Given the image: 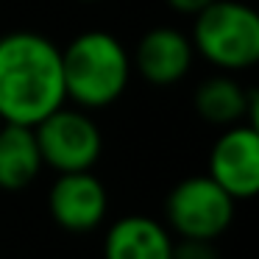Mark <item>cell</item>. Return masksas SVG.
I'll use <instances>...</instances> for the list:
<instances>
[{
	"instance_id": "1",
	"label": "cell",
	"mask_w": 259,
	"mask_h": 259,
	"mask_svg": "<svg viewBox=\"0 0 259 259\" xmlns=\"http://www.w3.org/2000/svg\"><path fill=\"white\" fill-rule=\"evenodd\" d=\"M64 101L62 48L36 31L0 36V120L34 128Z\"/></svg>"
},
{
	"instance_id": "2",
	"label": "cell",
	"mask_w": 259,
	"mask_h": 259,
	"mask_svg": "<svg viewBox=\"0 0 259 259\" xmlns=\"http://www.w3.org/2000/svg\"><path fill=\"white\" fill-rule=\"evenodd\" d=\"M131 53L109 31H84L62 48L64 95L78 109H106L131 81Z\"/></svg>"
},
{
	"instance_id": "3",
	"label": "cell",
	"mask_w": 259,
	"mask_h": 259,
	"mask_svg": "<svg viewBox=\"0 0 259 259\" xmlns=\"http://www.w3.org/2000/svg\"><path fill=\"white\" fill-rule=\"evenodd\" d=\"M190 42L223 73L251 70L259 62V14L240 0H212L195 14Z\"/></svg>"
},
{
	"instance_id": "4",
	"label": "cell",
	"mask_w": 259,
	"mask_h": 259,
	"mask_svg": "<svg viewBox=\"0 0 259 259\" xmlns=\"http://www.w3.org/2000/svg\"><path fill=\"white\" fill-rule=\"evenodd\" d=\"M237 201L206 173L181 179L164 198V226L181 240L214 242L234 220Z\"/></svg>"
},
{
	"instance_id": "5",
	"label": "cell",
	"mask_w": 259,
	"mask_h": 259,
	"mask_svg": "<svg viewBox=\"0 0 259 259\" xmlns=\"http://www.w3.org/2000/svg\"><path fill=\"white\" fill-rule=\"evenodd\" d=\"M42 164L56 173L92 170L103 151V134L87 109L59 106L34 125Z\"/></svg>"
},
{
	"instance_id": "6",
	"label": "cell",
	"mask_w": 259,
	"mask_h": 259,
	"mask_svg": "<svg viewBox=\"0 0 259 259\" xmlns=\"http://www.w3.org/2000/svg\"><path fill=\"white\" fill-rule=\"evenodd\" d=\"M206 176L234 201H248L259 192V128L237 123L223 128L209 151Z\"/></svg>"
},
{
	"instance_id": "7",
	"label": "cell",
	"mask_w": 259,
	"mask_h": 259,
	"mask_svg": "<svg viewBox=\"0 0 259 259\" xmlns=\"http://www.w3.org/2000/svg\"><path fill=\"white\" fill-rule=\"evenodd\" d=\"M48 212L59 229L90 234L106 220L109 192L92 170L59 173L48 190Z\"/></svg>"
},
{
	"instance_id": "8",
	"label": "cell",
	"mask_w": 259,
	"mask_h": 259,
	"mask_svg": "<svg viewBox=\"0 0 259 259\" xmlns=\"http://www.w3.org/2000/svg\"><path fill=\"white\" fill-rule=\"evenodd\" d=\"M195 48L190 36L179 28L159 25L140 36L134 53H131V67L153 87H173L190 73Z\"/></svg>"
},
{
	"instance_id": "9",
	"label": "cell",
	"mask_w": 259,
	"mask_h": 259,
	"mask_svg": "<svg viewBox=\"0 0 259 259\" xmlns=\"http://www.w3.org/2000/svg\"><path fill=\"white\" fill-rule=\"evenodd\" d=\"M195 112L209 125L229 128L237 123H248L259 128V95L253 87H242L231 73H218L201 81L195 90Z\"/></svg>"
},
{
	"instance_id": "10",
	"label": "cell",
	"mask_w": 259,
	"mask_h": 259,
	"mask_svg": "<svg viewBox=\"0 0 259 259\" xmlns=\"http://www.w3.org/2000/svg\"><path fill=\"white\" fill-rule=\"evenodd\" d=\"M173 234L162 220L125 214L103 237V259H173Z\"/></svg>"
},
{
	"instance_id": "11",
	"label": "cell",
	"mask_w": 259,
	"mask_h": 259,
	"mask_svg": "<svg viewBox=\"0 0 259 259\" xmlns=\"http://www.w3.org/2000/svg\"><path fill=\"white\" fill-rule=\"evenodd\" d=\"M39 145L31 125L3 123L0 125V190L20 192L42 173Z\"/></svg>"
},
{
	"instance_id": "12",
	"label": "cell",
	"mask_w": 259,
	"mask_h": 259,
	"mask_svg": "<svg viewBox=\"0 0 259 259\" xmlns=\"http://www.w3.org/2000/svg\"><path fill=\"white\" fill-rule=\"evenodd\" d=\"M173 259H220V253L209 240H179L173 242Z\"/></svg>"
},
{
	"instance_id": "13",
	"label": "cell",
	"mask_w": 259,
	"mask_h": 259,
	"mask_svg": "<svg viewBox=\"0 0 259 259\" xmlns=\"http://www.w3.org/2000/svg\"><path fill=\"white\" fill-rule=\"evenodd\" d=\"M164 3H167L173 12L187 14V17H195V14H201L212 0H164Z\"/></svg>"
},
{
	"instance_id": "14",
	"label": "cell",
	"mask_w": 259,
	"mask_h": 259,
	"mask_svg": "<svg viewBox=\"0 0 259 259\" xmlns=\"http://www.w3.org/2000/svg\"><path fill=\"white\" fill-rule=\"evenodd\" d=\"M81 3H98V0H81Z\"/></svg>"
},
{
	"instance_id": "15",
	"label": "cell",
	"mask_w": 259,
	"mask_h": 259,
	"mask_svg": "<svg viewBox=\"0 0 259 259\" xmlns=\"http://www.w3.org/2000/svg\"><path fill=\"white\" fill-rule=\"evenodd\" d=\"M0 125H3V120H0Z\"/></svg>"
}]
</instances>
